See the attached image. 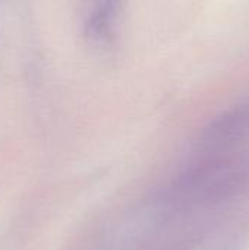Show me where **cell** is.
Returning a JSON list of instances; mask_svg holds the SVG:
<instances>
[{
  "instance_id": "cell-1",
  "label": "cell",
  "mask_w": 249,
  "mask_h": 250,
  "mask_svg": "<svg viewBox=\"0 0 249 250\" xmlns=\"http://www.w3.org/2000/svg\"><path fill=\"white\" fill-rule=\"evenodd\" d=\"M181 188L201 202H219L244 195L249 190V157L220 152L204 158L185 173Z\"/></svg>"
},
{
  "instance_id": "cell-2",
  "label": "cell",
  "mask_w": 249,
  "mask_h": 250,
  "mask_svg": "<svg viewBox=\"0 0 249 250\" xmlns=\"http://www.w3.org/2000/svg\"><path fill=\"white\" fill-rule=\"evenodd\" d=\"M249 142V100L227 110L205 130L203 144L211 151H227Z\"/></svg>"
},
{
  "instance_id": "cell-3",
  "label": "cell",
  "mask_w": 249,
  "mask_h": 250,
  "mask_svg": "<svg viewBox=\"0 0 249 250\" xmlns=\"http://www.w3.org/2000/svg\"><path fill=\"white\" fill-rule=\"evenodd\" d=\"M113 3L101 4L90 18L87 23V32L94 41H107L112 37L116 10Z\"/></svg>"
}]
</instances>
